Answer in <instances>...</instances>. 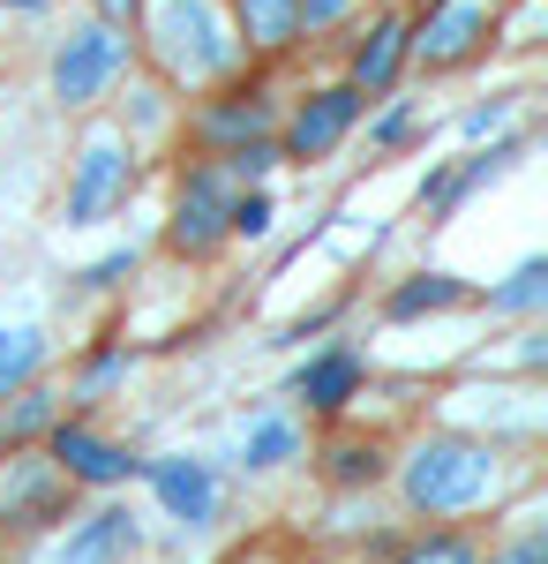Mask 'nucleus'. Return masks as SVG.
<instances>
[{
	"label": "nucleus",
	"instance_id": "nucleus-32",
	"mask_svg": "<svg viewBox=\"0 0 548 564\" xmlns=\"http://www.w3.org/2000/svg\"><path fill=\"white\" fill-rule=\"evenodd\" d=\"M90 8H98L106 23H128V15H143V0H90Z\"/></svg>",
	"mask_w": 548,
	"mask_h": 564
},
{
	"label": "nucleus",
	"instance_id": "nucleus-11",
	"mask_svg": "<svg viewBox=\"0 0 548 564\" xmlns=\"http://www.w3.org/2000/svg\"><path fill=\"white\" fill-rule=\"evenodd\" d=\"M353 121H361V90L353 84H331V90H308L294 106V121H286V159L294 166H316V159H331L338 143L353 135Z\"/></svg>",
	"mask_w": 548,
	"mask_h": 564
},
{
	"label": "nucleus",
	"instance_id": "nucleus-14",
	"mask_svg": "<svg viewBox=\"0 0 548 564\" xmlns=\"http://www.w3.org/2000/svg\"><path fill=\"white\" fill-rule=\"evenodd\" d=\"M406 15H376L369 31H361V45H353V90L361 98H383V90L398 84V68H406Z\"/></svg>",
	"mask_w": 548,
	"mask_h": 564
},
{
	"label": "nucleus",
	"instance_id": "nucleus-7",
	"mask_svg": "<svg viewBox=\"0 0 548 564\" xmlns=\"http://www.w3.org/2000/svg\"><path fill=\"white\" fill-rule=\"evenodd\" d=\"M226 204H233V174L218 159H196L180 174V196H173V226H166V249L173 257H218L233 234H226Z\"/></svg>",
	"mask_w": 548,
	"mask_h": 564
},
{
	"label": "nucleus",
	"instance_id": "nucleus-20",
	"mask_svg": "<svg viewBox=\"0 0 548 564\" xmlns=\"http://www.w3.org/2000/svg\"><path fill=\"white\" fill-rule=\"evenodd\" d=\"M383 564H481V542L451 520H436V527L421 520V534H406V542L383 550Z\"/></svg>",
	"mask_w": 548,
	"mask_h": 564
},
{
	"label": "nucleus",
	"instance_id": "nucleus-1",
	"mask_svg": "<svg viewBox=\"0 0 548 564\" xmlns=\"http://www.w3.org/2000/svg\"><path fill=\"white\" fill-rule=\"evenodd\" d=\"M496 497H504V452L481 444V436L436 430V436H414L406 459H398V505L414 520H465Z\"/></svg>",
	"mask_w": 548,
	"mask_h": 564
},
{
	"label": "nucleus",
	"instance_id": "nucleus-23",
	"mask_svg": "<svg viewBox=\"0 0 548 564\" xmlns=\"http://www.w3.org/2000/svg\"><path fill=\"white\" fill-rule=\"evenodd\" d=\"M548 308V257H526L504 286H489V316H541Z\"/></svg>",
	"mask_w": 548,
	"mask_h": 564
},
{
	"label": "nucleus",
	"instance_id": "nucleus-25",
	"mask_svg": "<svg viewBox=\"0 0 548 564\" xmlns=\"http://www.w3.org/2000/svg\"><path fill=\"white\" fill-rule=\"evenodd\" d=\"M481 564H548V527H541V520H526L518 534H504V542H496V550H489Z\"/></svg>",
	"mask_w": 548,
	"mask_h": 564
},
{
	"label": "nucleus",
	"instance_id": "nucleus-28",
	"mask_svg": "<svg viewBox=\"0 0 548 564\" xmlns=\"http://www.w3.org/2000/svg\"><path fill=\"white\" fill-rule=\"evenodd\" d=\"M338 308H346V302H324V308H308V316H294V324H286L271 347H308L316 332H331V324H338Z\"/></svg>",
	"mask_w": 548,
	"mask_h": 564
},
{
	"label": "nucleus",
	"instance_id": "nucleus-21",
	"mask_svg": "<svg viewBox=\"0 0 548 564\" xmlns=\"http://www.w3.org/2000/svg\"><path fill=\"white\" fill-rule=\"evenodd\" d=\"M45 354H53V339L39 324H0V399L23 391L31 377H45Z\"/></svg>",
	"mask_w": 548,
	"mask_h": 564
},
{
	"label": "nucleus",
	"instance_id": "nucleus-29",
	"mask_svg": "<svg viewBox=\"0 0 548 564\" xmlns=\"http://www.w3.org/2000/svg\"><path fill=\"white\" fill-rule=\"evenodd\" d=\"M504 121H511V98H489V106H473V113L459 121V135H465V143H481V135H496Z\"/></svg>",
	"mask_w": 548,
	"mask_h": 564
},
{
	"label": "nucleus",
	"instance_id": "nucleus-17",
	"mask_svg": "<svg viewBox=\"0 0 548 564\" xmlns=\"http://www.w3.org/2000/svg\"><path fill=\"white\" fill-rule=\"evenodd\" d=\"M391 475V444L383 436H331L324 444V481L331 489H376Z\"/></svg>",
	"mask_w": 548,
	"mask_h": 564
},
{
	"label": "nucleus",
	"instance_id": "nucleus-2",
	"mask_svg": "<svg viewBox=\"0 0 548 564\" xmlns=\"http://www.w3.org/2000/svg\"><path fill=\"white\" fill-rule=\"evenodd\" d=\"M151 45H158L173 84H211V76L241 68V39H233L218 0H158L151 8Z\"/></svg>",
	"mask_w": 548,
	"mask_h": 564
},
{
	"label": "nucleus",
	"instance_id": "nucleus-33",
	"mask_svg": "<svg viewBox=\"0 0 548 564\" xmlns=\"http://www.w3.org/2000/svg\"><path fill=\"white\" fill-rule=\"evenodd\" d=\"M226 564H271V550H241V557H226Z\"/></svg>",
	"mask_w": 548,
	"mask_h": 564
},
{
	"label": "nucleus",
	"instance_id": "nucleus-15",
	"mask_svg": "<svg viewBox=\"0 0 548 564\" xmlns=\"http://www.w3.org/2000/svg\"><path fill=\"white\" fill-rule=\"evenodd\" d=\"M233 39L241 53H286L300 39V0H233Z\"/></svg>",
	"mask_w": 548,
	"mask_h": 564
},
{
	"label": "nucleus",
	"instance_id": "nucleus-31",
	"mask_svg": "<svg viewBox=\"0 0 548 564\" xmlns=\"http://www.w3.org/2000/svg\"><path fill=\"white\" fill-rule=\"evenodd\" d=\"M518 361H526V369H541V361H548V339H541V324H526V332H518Z\"/></svg>",
	"mask_w": 548,
	"mask_h": 564
},
{
	"label": "nucleus",
	"instance_id": "nucleus-6",
	"mask_svg": "<svg viewBox=\"0 0 548 564\" xmlns=\"http://www.w3.org/2000/svg\"><path fill=\"white\" fill-rule=\"evenodd\" d=\"M135 196V151H128V135L98 129L76 151V166H68V226H98V218H113Z\"/></svg>",
	"mask_w": 548,
	"mask_h": 564
},
{
	"label": "nucleus",
	"instance_id": "nucleus-24",
	"mask_svg": "<svg viewBox=\"0 0 548 564\" xmlns=\"http://www.w3.org/2000/svg\"><path fill=\"white\" fill-rule=\"evenodd\" d=\"M278 226V204H271V188L255 181V188H233V204H226V234L233 241H263Z\"/></svg>",
	"mask_w": 548,
	"mask_h": 564
},
{
	"label": "nucleus",
	"instance_id": "nucleus-26",
	"mask_svg": "<svg viewBox=\"0 0 548 564\" xmlns=\"http://www.w3.org/2000/svg\"><path fill=\"white\" fill-rule=\"evenodd\" d=\"M128 279H135V249H113V257H98V263L84 271L90 294H113V286H128Z\"/></svg>",
	"mask_w": 548,
	"mask_h": 564
},
{
	"label": "nucleus",
	"instance_id": "nucleus-18",
	"mask_svg": "<svg viewBox=\"0 0 548 564\" xmlns=\"http://www.w3.org/2000/svg\"><path fill=\"white\" fill-rule=\"evenodd\" d=\"M53 414H61V391L39 384V377H31L23 391H8V399H0V452H23V444H39V436L53 430Z\"/></svg>",
	"mask_w": 548,
	"mask_h": 564
},
{
	"label": "nucleus",
	"instance_id": "nucleus-30",
	"mask_svg": "<svg viewBox=\"0 0 548 564\" xmlns=\"http://www.w3.org/2000/svg\"><path fill=\"white\" fill-rule=\"evenodd\" d=\"M346 8H353V0H300V39H316V31L346 23Z\"/></svg>",
	"mask_w": 548,
	"mask_h": 564
},
{
	"label": "nucleus",
	"instance_id": "nucleus-5",
	"mask_svg": "<svg viewBox=\"0 0 548 564\" xmlns=\"http://www.w3.org/2000/svg\"><path fill=\"white\" fill-rule=\"evenodd\" d=\"M128 61H135V39L98 15V23H84V31H68V39L53 45V98L61 106H98Z\"/></svg>",
	"mask_w": 548,
	"mask_h": 564
},
{
	"label": "nucleus",
	"instance_id": "nucleus-10",
	"mask_svg": "<svg viewBox=\"0 0 548 564\" xmlns=\"http://www.w3.org/2000/svg\"><path fill=\"white\" fill-rule=\"evenodd\" d=\"M489 8H473V0H436L421 15V31H406V53L421 61L428 76H443V68H465L481 45H489Z\"/></svg>",
	"mask_w": 548,
	"mask_h": 564
},
{
	"label": "nucleus",
	"instance_id": "nucleus-12",
	"mask_svg": "<svg viewBox=\"0 0 548 564\" xmlns=\"http://www.w3.org/2000/svg\"><path fill=\"white\" fill-rule=\"evenodd\" d=\"M361 384H369V369H361V354L346 347V339L324 347V354H308V361L294 369V399L316 414V422H338V414L361 399Z\"/></svg>",
	"mask_w": 548,
	"mask_h": 564
},
{
	"label": "nucleus",
	"instance_id": "nucleus-34",
	"mask_svg": "<svg viewBox=\"0 0 548 564\" xmlns=\"http://www.w3.org/2000/svg\"><path fill=\"white\" fill-rule=\"evenodd\" d=\"M0 8H45V0H0Z\"/></svg>",
	"mask_w": 548,
	"mask_h": 564
},
{
	"label": "nucleus",
	"instance_id": "nucleus-9",
	"mask_svg": "<svg viewBox=\"0 0 548 564\" xmlns=\"http://www.w3.org/2000/svg\"><path fill=\"white\" fill-rule=\"evenodd\" d=\"M151 481V497L166 505V520L180 527V534H204V527L218 520V475L211 459H196V452H166V459H143V475Z\"/></svg>",
	"mask_w": 548,
	"mask_h": 564
},
{
	"label": "nucleus",
	"instance_id": "nucleus-19",
	"mask_svg": "<svg viewBox=\"0 0 548 564\" xmlns=\"http://www.w3.org/2000/svg\"><path fill=\"white\" fill-rule=\"evenodd\" d=\"M300 459V422L294 414H255L241 430V475H278Z\"/></svg>",
	"mask_w": 548,
	"mask_h": 564
},
{
	"label": "nucleus",
	"instance_id": "nucleus-4",
	"mask_svg": "<svg viewBox=\"0 0 548 564\" xmlns=\"http://www.w3.org/2000/svg\"><path fill=\"white\" fill-rule=\"evenodd\" d=\"M135 557H143V520L113 489H106V505L68 512L61 527L39 534V564H135Z\"/></svg>",
	"mask_w": 548,
	"mask_h": 564
},
{
	"label": "nucleus",
	"instance_id": "nucleus-3",
	"mask_svg": "<svg viewBox=\"0 0 548 564\" xmlns=\"http://www.w3.org/2000/svg\"><path fill=\"white\" fill-rule=\"evenodd\" d=\"M76 497H84V489L61 475L39 444L8 452V459H0V542H31L45 527H61L76 512Z\"/></svg>",
	"mask_w": 548,
	"mask_h": 564
},
{
	"label": "nucleus",
	"instance_id": "nucleus-13",
	"mask_svg": "<svg viewBox=\"0 0 548 564\" xmlns=\"http://www.w3.org/2000/svg\"><path fill=\"white\" fill-rule=\"evenodd\" d=\"M249 135H271V90L263 84L226 90V98H211V106L196 113V143H204L211 159H226V151L249 143Z\"/></svg>",
	"mask_w": 548,
	"mask_h": 564
},
{
	"label": "nucleus",
	"instance_id": "nucleus-8",
	"mask_svg": "<svg viewBox=\"0 0 548 564\" xmlns=\"http://www.w3.org/2000/svg\"><path fill=\"white\" fill-rule=\"evenodd\" d=\"M39 452L76 481V489H98V497H106V489H128V481L143 475V459H135L128 444H113V436H98L84 414H53V430L39 436Z\"/></svg>",
	"mask_w": 548,
	"mask_h": 564
},
{
	"label": "nucleus",
	"instance_id": "nucleus-27",
	"mask_svg": "<svg viewBox=\"0 0 548 564\" xmlns=\"http://www.w3.org/2000/svg\"><path fill=\"white\" fill-rule=\"evenodd\" d=\"M414 121H421V113H414V98H398V106L383 113L376 129H369V143H376V151H398V143L414 135Z\"/></svg>",
	"mask_w": 548,
	"mask_h": 564
},
{
	"label": "nucleus",
	"instance_id": "nucleus-16",
	"mask_svg": "<svg viewBox=\"0 0 548 564\" xmlns=\"http://www.w3.org/2000/svg\"><path fill=\"white\" fill-rule=\"evenodd\" d=\"M465 302H473V286H465L459 271H421V279H406V286L383 294V316L414 324V316H443V308H465Z\"/></svg>",
	"mask_w": 548,
	"mask_h": 564
},
{
	"label": "nucleus",
	"instance_id": "nucleus-22",
	"mask_svg": "<svg viewBox=\"0 0 548 564\" xmlns=\"http://www.w3.org/2000/svg\"><path fill=\"white\" fill-rule=\"evenodd\" d=\"M128 369H135V347H128V339H106V347H90V354H84L76 384L61 391V399H68V406H98V399H106V391L121 384Z\"/></svg>",
	"mask_w": 548,
	"mask_h": 564
}]
</instances>
